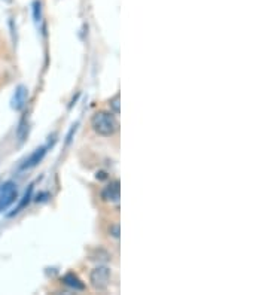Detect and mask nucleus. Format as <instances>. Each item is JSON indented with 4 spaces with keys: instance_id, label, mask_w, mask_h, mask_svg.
I'll use <instances>...</instances> for the list:
<instances>
[{
    "instance_id": "12",
    "label": "nucleus",
    "mask_w": 268,
    "mask_h": 295,
    "mask_svg": "<svg viewBox=\"0 0 268 295\" xmlns=\"http://www.w3.org/2000/svg\"><path fill=\"white\" fill-rule=\"evenodd\" d=\"M109 232H110L112 237L118 239V237H119V225H118V224L110 225V227H109Z\"/></svg>"
},
{
    "instance_id": "9",
    "label": "nucleus",
    "mask_w": 268,
    "mask_h": 295,
    "mask_svg": "<svg viewBox=\"0 0 268 295\" xmlns=\"http://www.w3.org/2000/svg\"><path fill=\"white\" fill-rule=\"evenodd\" d=\"M27 133H28V124L22 120L21 123H20V127H18V130H17V134H18V139H20V142H22L24 139H25V136H27Z\"/></svg>"
},
{
    "instance_id": "7",
    "label": "nucleus",
    "mask_w": 268,
    "mask_h": 295,
    "mask_svg": "<svg viewBox=\"0 0 268 295\" xmlns=\"http://www.w3.org/2000/svg\"><path fill=\"white\" fill-rule=\"evenodd\" d=\"M63 283L67 285L69 288L75 289V291H83V289H85V285L82 283V280H81L76 274H73V273L64 274V276H63Z\"/></svg>"
},
{
    "instance_id": "11",
    "label": "nucleus",
    "mask_w": 268,
    "mask_h": 295,
    "mask_svg": "<svg viewBox=\"0 0 268 295\" xmlns=\"http://www.w3.org/2000/svg\"><path fill=\"white\" fill-rule=\"evenodd\" d=\"M109 105H110V107L113 109L115 115H118V113H119V94H116V96L109 102Z\"/></svg>"
},
{
    "instance_id": "4",
    "label": "nucleus",
    "mask_w": 268,
    "mask_h": 295,
    "mask_svg": "<svg viewBox=\"0 0 268 295\" xmlns=\"http://www.w3.org/2000/svg\"><path fill=\"white\" fill-rule=\"evenodd\" d=\"M119 197H121V184H119V181L110 182L102 191V200L106 203H118Z\"/></svg>"
},
{
    "instance_id": "3",
    "label": "nucleus",
    "mask_w": 268,
    "mask_h": 295,
    "mask_svg": "<svg viewBox=\"0 0 268 295\" xmlns=\"http://www.w3.org/2000/svg\"><path fill=\"white\" fill-rule=\"evenodd\" d=\"M18 197V190L14 182H5L0 188V212L6 211Z\"/></svg>"
},
{
    "instance_id": "1",
    "label": "nucleus",
    "mask_w": 268,
    "mask_h": 295,
    "mask_svg": "<svg viewBox=\"0 0 268 295\" xmlns=\"http://www.w3.org/2000/svg\"><path fill=\"white\" fill-rule=\"evenodd\" d=\"M91 127L99 136L110 137L116 133L118 123H116V118L110 112H97L94 113L91 120Z\"/></svg>"
},
{
    "instance_id": "10",
    "label": "nucleus",
    "mask_w": 268,
    "mask_h": 295,
    "mask_svg": "<svg viewBox=\"0 0 268 295\" xmlns=\"http://www.w3.org/2000/svg\"><path fill=\"white\" fill-rule=\"evenodd\" d=\"M33 17H35L36 22H39L42 20V3L41 2H35L33 3Z\"/></svg>"
},
{
    "instance_id": "2",
    "label": "nucleus",
    "mask_w": 268,
    "mask_h": 295,
    "mask_svg": "<svg viewBox=\"0 0 268 295\" xmlns=\"http://www.w3.org/2000/svg\"><path fill=\"white\" fill-rule=\"evenodd\" d=\"M110 277H112V273L107 267H96L89 273V282H91L93 288L99 291H103L109 286Z\"/></svg>"
},
{
    "instance_id": "6",
    "label": "nucleus",
    "mask_w": 268,
    "mask_h": 295,
    "mask_svg": "<svg viewBox=\"0 0 268 295\" xmlns=\"http://www.w3.org/2000/svg\"><path fill=\"white\" fill-rule=\"evenodd\" d=\"M45 154H46V148L45 146H41V148H38V149L30 155L25 161H24V164L21 166V169L22 170H25V169H32V167H36L42 160H43V157H45Z\"/></svg>"
},
{
    "instance_id": "5",
    "label": "nucleus",
    "mask_w": 268,
    "mask_h": 295,
    "mask_svg": "<svg viewBox=\"0 0 268 295\" xmlns=\"http://www.w3.org/2000/svg\"><path fill=\"white\" fill-rule=\"evenodd\" d=\"M27 97H28V90H27V88L24 85L17 86V90L14 93V97H12V107L15 110L24 109V106L27 103Z\"/></svg>"
},
{
    "instance_id": "13",
    "label": "nucleus",
    "mask_w": 268,
    "mask_h": 295,
    "mask_svg": "<svg viewBox=\"0 0 268 295\" xmlns=\"http://www.w3.org/2000/svg\"><path fill=\"white\" fill-rule=\"evenodd\" d=\"M5 2H8V3H11V2H12V0H5Z\"/></svg>"
},
{
    "instance_id": "8",
    "label": "nucleus",
    "mask_w": 268,
    "mask_h": 295,
    "mask_svg": "<svg viewBox=\"0 0 268 295\" xmlns=\"http://www.w3.org/2000/svg\"><path fill=\"white\" fill-rule=\"evenodd\" d=\"M32 194H33V185H30L28 187V190L25 191V194H24V197H22V200L20 201V204H18V208L12 212V213H9V216H14V215H17V213H20L25 206H28V203L32 201Z\"/></svg>"
}]
</instances>
